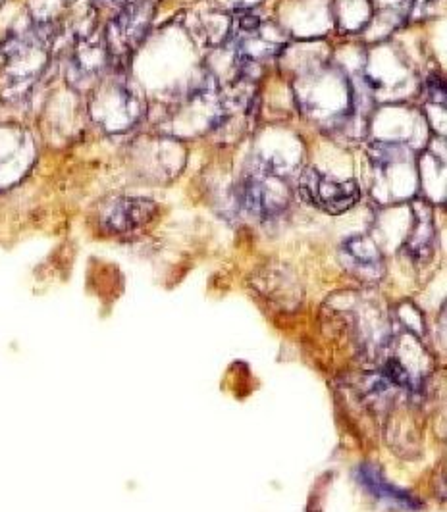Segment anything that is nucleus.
<instances>
[{"instance_id": "nucleus-10", "label": "nucleus", "mask_w": 447, "mask_h": 512, "mask_svg": "<svg viewBox=\"0 0 447 512\" xmlns=\"http://www.w3.org/2000/svg\"><path fill=\"white\" fill-rule=\"evenodd\" d=\"M426 89H428V95L432 101L446 104V85H444L442 77H430L426 83Z\"/></svg>"}, {"instance_id": "nucleus-7", "label": "nucleus", "mask_w": 447, "mask_h": 512, "mask_svg": "<svg viewBox=\"0 0 447 512\" xmlns=\"http://www.w3.org/2000/svg\"><path fill=\"white\" fill-rule=\"evenodd\" d=\"M237 205L257 218H268L274 212H278L282 206L270 199V193L266 189L263 180L259 176H247L245 180L239 181L237 185Z\"/></svg>"}, {"instance_id": "nucleus-2", "label": "nucleus", "mask_w": 447, "mask_h": 512, "mask_svg": "<svg viewBox=\"0 0 447 512\" xmlns=\"http://www.w3.org/2000/svg\"><path fill=\"white\" fill-rule=\"evenodd\" d=\"M299 197L328 214H342L357 205L361 191L355 181L334 180L309 170L299 181Z\"/></svg>"}, {"instance_id": "nucleus-5", "label": "nucleus", "mask_w": 447, "mask_h": 512, "mask_svg": "<svg viewBox=\"0 0 447 512\" xmlns=\"http://www.w3.org/2000/svg\"><path fill=\"white\" fill-rule=\"evenodd\" d=\"M106 64H108V52H106L105 41L99 43V41L83 39L70 58L68 79L79 85L83 81L91 83L103 74Z\"/></svg>"}, {"instance_id": "nucleus-4", "label": "nucleus", "mask_w": 447, "mask_h": 512, "mask_svg": "<svg viewBox=\"0 0 447 512\" xmlns=\"http://www.w3.org/2000/svg\"><path fill=\"white\" fill-rule=\"evenodd\" d=\"M343 266L365 282H376L382 274V255L369 237H351L343 243Z\"/></svg>"}, {"instance_id": "nucleus-8", "label": "nucleus", "mask_w": 447, "mask_h": 512, "mask_svg": "<svg viewBox=\"0 0 447 512\" xmlns=\"http://www.w3.org/2000/svg\"><path fill=\"white\" fill-rule=\"evenodd\" d=\"M432 243H434V226L430 222V216H421L415 224V231L407 241V253L415 260H426L432 255Z\"/></svg>"}, {"instance_id": "nucleus-11", "label": "nucleus", "mask_w": 447, "mask_h": 512, "mask_svg": "<svg viewBox=\"0 0 447 512\" xmlns=\"http://www.w3.org/2000/svg\"><path fill=\"white\" fill-rule=\"evenodd\" d=\"M128 2L130 0H95V4H99V6H116V8H122Z\"/></svg>"}, {"instance_id": "nucleus-1", "label": "nucleus", "mask_w": 447, "mask_h": 512, "mask_svg": "<svg viewBox=\"0 0 447 512\" xmlns=\"http://www.w3.org/2000/svg\"><path fill=\"white\" fill-rule=\"evenodd\" d=\"M155 18V6L151 0H130L108 22L105 31L108 64L114 68H126L133 52L143 43Z\"/></svg>"}, {"instance_id": "nucleus-9", "label": "nucleus", "mask_w": 447, "mask_h": 512, "mask_svg": "<svg viewBox=\"0 0 447 512\" xmlns=\"http://www.w3.org/2000/svg\"><path fill=\"white\" fill-rule=\"evenodd\" d=\"M369 156L374 162V166H386L390 162L401 160V153L397 145H386V143H376L370 147Z\"/></svg>"}, {"instance_id": "nucleus-6", "label": "nucleus", "mask_w": 447, "mask_h": 512, "mask_svg": "<svg viewBox=\"0 0 447 512\" xmlns=\"http://www.w3.org/2000/svg\"><path fill=\"white\" fill-rule=\"evenodd\" d=\"M359 482H361V486L367 487L376 499H386V501L395 503L403 509H409V511H419L422 507L421 501L417 497H413L409 491H405L401 487L390 484L382 476V472L376 470L372 464L359 466Z\"/></svg>"}, {"instance_id": "nucleus-3", "label": "nucleus", "mask_w": 447, "mask_h": 512, "mask_svg": "<svg viewBox=\"0 0 447 512\" xmlns=\"http://www.w3.org/2000/svg\"><path fill=\"white\" fill-rule=\"evenodd\" d=\"M158 214V205L143 197L112 199L99 212V226L110 235H122L151 224Z\"/></svg>"}]
</instances>
